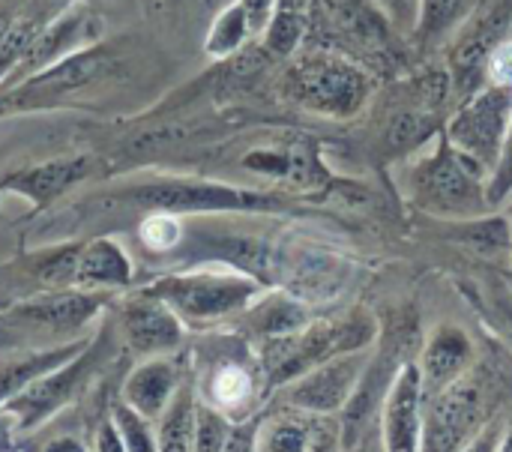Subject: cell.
I'll list each match as a JSON object with an SVG mask.
<instances>
[{
    "instance_id": "cell-48",
    "label": "cell",
    "mask_w": 512,
    "mask_h": 452,
    "mask_svg": "<svg viewBox=\"0 0 512 452\" xmlns=\"http://www.w3.org/2000/svg\"><path fill=\"white\" fill-rule=\"evenodd\" d=\"M168 3H183V0H168Z\"/></svg>"
},
{
    "instance_id": "cell-21",
    "label": "cell",
    "mask_w": 512,
    "mask_h": 452,
    "mask_svg": "<svg viewBox=\"0 0 512 452\" xmlns=\"http://www.w3.org/2000/svg\"><path fill=\"white\" fill-rule=\"evenodd\" d=\"M180 390V366L165 357L141 363L123 384V402L147 420H159Z\"/></svg>"
},
{
    "instance_id": "cell-5",
    "label": "cell",
    "mask_w": 512,
    "mask_h": 452,
    "mask_svg": "<svg viewBox=\"0 0 512 452\" xmlns=\"http://www.w3.org/2000/svg\"><path fill=\"white\" fill-rule=\"evenodd\" d=\"M144 291L165 300L180 315V321L210 324L246 312L261 297V282L240 270H216L198 264L192 270L165 273Z\"/></svg>"
},
{
    "instance_id": "cell-20",
    "label": "cell",
    "mask_w": 512,
    "mask_h": 452,
    "mask_svg": "<svg viewBox=\"0 0 512 452\" xmlns=\"http://www.w3.org/2000/svg\"><path fill=\"white\" fill-rule=\"evenodd\" d=\"M309 24L336 39L378 42L387 36V18L372 0H312Z\"/></svg>"
},
{
    "instance_id": "cell-46",
    "label": "cell",
    "mask_w": 512,
    "mask_h": 452,
    "mask_svg": "<svg viewBox=\"0 0 512 452\" xmlns=\"http://www.w3.org/2000/svg\"><path fill=\"white\" fill-rule=\"evenodd\" d=\"M498 452H512V423L504 429V438H501V447Z\"/></svg>"
},
{
    "instance_id": "cell-13",
    "label": "cell",
    "mask_w": 512,
    "mask_h": 452,
    "mask_svg": "<svg viewBox=\"0 0 512 452\" xmlns=\"http://www.w3.org/2000/svg\"><path fill=\"white\" fill-rule=\"evenodd\" d=\"M108 303V291H81V288H45L42 294L12 306L0 324L3 327H30L36 333L69 336L93 321Z\"/></svg>"
},
{
    "instance_id": "cell-17",
    "label": "cell",
    "mask_w": 512,
    "mask_h": 452,
    "mask_svg": "<svg viewBox=\"0 0 512 452\" xmlns=\"http://www.w3.org/2000/svg\"><path fill=\"white\" fill-rule=\"evenodd\" d=\"M363 357L360 354H342L333 357L321 366H315L312 372H306L303 378L294 381V387L288 390V402L294 408H300L303 414H333L342 411L360 378H363Z\"/></svg>"
},
{
    "instance_id": "cell-30",
    "label": "cell",
    "mask_w": 512,
    "mask_h": 452,
    "mask_svg": "<svg viewBox=\"0 0 512 452\" xmlns=\"http://www.w3.org/2000/svg\"><path fill=\"white\" fill-rule=\"evenodd\" d=\"M471 9H474V0H420V27L414 36L423 45H432L456 33Z\"/></svg>"
},
{
    "instance_id": "cell-14",
    "label": "cell",
    "mask_w": 512,
    "mask_h": 452,
    "mask_svg": "<svg viewBox=\"0 0 512 452\" xmlns=\"http://www.w3.org/2000/svg\"><path fill=\"white\" fill-rule=\"evenodd\" d=\"M99 168H102L99 156L75 153V156H57V159H45V162H36V165L6 171L0 177V183H3V192L27 198L30 201V216H36V213L48 210L51 204H57L66 192H72L84 180L96 177Z\"/></svg>"
},
{
    "instance_id": "cell-7",
    "label": "cell",
    "mask_w": 512,
    "mask_h": 452,
    "mask_svg": "<svg viewBox=\"0 0 512 452\" xmlns=\"http://www.w3.org/2000/svg\"><path fill=\"white\" fill-rule=\"evenodd\" d=\"M510 123L512 87L486 84L462 102L456 117L447 123L444 135L456 150H462L465 156L480 162L486 171H492V165L507 141Z\"/></svg>"
},
{
    "instance_id": "cell-40",
    "label": "cell",
    "mask_w": 512,
    "mask_h": 452,
    "mask_svg": "<svg viewBox=\"0 0 512 452\" xmlns=\"http://www.w3.org/2000/svg\"><path fill=\"white\" fill-rule=\"evenodd\" d=\"M225 452H258V423H246L231 429Z\"/></svg>"
},
{
    "instance_id": "cell-27",
    "label": "cell",
    "mask_w": 512,
    "mask_h": 452,
    "mask_svg": "<svg viewBox=\"0 0 512 452\" xmlns=\"http://www.w3.org/2000/svg\"><path fill=\"white\" fill-rule=\"evenodd\" d=\"M441 135V126L435 120V111L432 108H405L399 114L390 117L387 129H384V147L393 153V156H402L432 138Z\"/></svg>"
},
{
    "instance_id": "cell-12",
    "label": "cell",
    "mask_w": 512,
    "mask_h": 452,
    "mask_svg": "<svg viewBox=\"0 0 512 452\" xmlns=\"http://www.w3.org/2000/svg\"><path fill=\"white\" fill-rule=\"evenodd\" d=\"M102 348H105V336L93 339L90 348L81 351L75 360L63 363L60 369H54V372H48L42 378H36L27 390H21L15 399L0 405L15 417L21 435L39 429L51 414H57L63 405H69V399H75V393L84 387V381L96 369V363L102 357Z\"/></svg>"
},
{
    "instance_id": "cell-3",
    "label": "cell",
    "mask_w": 512,
    "mask_h": 452,
    "mask_svg": "<svg viewBox=\"0 0 512 452\" xmlns=\"http://www.w3.org/2000/svg\"><path fill=\"white\" fill-rule=\"evenodd\" d=\"M489 171L456 150L441 132L435 147L411 171V198L417 210L444 219H477L489 213L486 201Z\"/></svg>"
},
{
    "instance_id": "cell-6",
    "label": "cell",
    "mask_w": 512,
    "mask_h": 452,
    "mask_svg": "<svg viewBox=\"0 0 512 452\" xmlns=\"http://www.w3.org/2000/svg\"><path fill=\"white\" fill-rule=\"evenodd\" d=\"M369 90L366 69L333 48L303 51L285 75V93L297 105L336 120L354 117L366 105Z\"/></svg>"
},
{
    "instance_id": "cell-25",
    "label": "cell",
    "mask_w": 512,
    "mask_h": 452,
    "mask_svg": "<svg viewBox=\"0 0 512 452\" xmlns=\"http://www.w3.org/2000/svg\"><path fill=\"white\" fill-rule=\"evenodd\" d=\"M195 390L180 384L171 405L159 417V452H195Z\"/></svg>"
},
{
    "instance_id": "cell-31",
    "label": "cell",
    "mask_w": 512,
    "mask_h": 452,
    "mask_svg": "<svg viewBox=\"0 0 512 452\" xmlns=\"http://www.w3.org/2000/svg\"><path fill=\"white\" fill-rule=\"evenodd\" d=\"M186 237V219L174 213H147L138 225V240L153 255H171Z\"/></svg>"
},
{
    "instance_id": "cell-39",
    "label": "cell",
    "mask_w": 512,
    "mask_h": 452,
    "mask_svg": "<svg viewBox=\"0 0 512 452\" xmlns=\"http://www.w3.org/2000/svg\"><path fill=\"white\" fill-rule=\"evenodd\" d=\"M501 438H504V426L501 420H489L486 426L477 429V435L462 447V452H498L501 447Z\"/></svg>"
},
{
    "instance_id": "cell-4",
    "label": "cell",
    "mask_w": 512,
    "mask_h": 452,
    "mask_svg": "<svg viewBox=\"0 0 512 452\" xmlns=\"http://www.w3.org/2000/svg\"><path fill=\"white\" fill-rule=\"evenodd\" d=\"M375 339V321L366 315H351L345 321H309L303 330L264 339L261 366L267 387H285L312 372L315 366L342 357L360 354Z\"/></svg>"
},
{
    "instance_id": "cell-15",
    "label": "cell",
    "mask_w": 512,
    "mask_h": 452,
    "mask_svg": "<svg viewBox=\"0 0 512 452\" xmlns=\"http://www.w3.org/2000/svg\"><path fill=\"white\" fill-rule=\"evenodd\" d=\"M120 333L135 354L165 357L183 342L180 315L150 291H138L120 303Z\"/></svg>"
},
{
    "instance_id": "cell-34",
    "label": "cell",
    "mask_w": 512,
    "mask_h": 452,
    "mask_svg": "<svg viewBox=\"0 0 512 452\" xmlns=\"http://www.w3.org/2000/svg\"><path fill=\"white\" fill-rule=\"evenodd\" d=\"M231 426L216 405H195V452H225Z\"/></svg>"
},
{
    "instance_id": "cell-23",
    "label": "cell",
    "mask_w": 512,
    "mask_h": 452,
    "mask_svg": "<svg viewBox=\"0 0 512 452\" xmlns=\"http://www.w3.org/2000/svg\"><path fill=\"white\" fill-rule=\"evenodd\" d=\"M63 6L57 0H30L24 12L15 18V24L0 39V84L9 78V72L18 66V60L27 54V48L36 42V36L45 30V24L60 12Z\"/></svg>"
},
{
    "instance_id": "cell-10",
    "label": "cell",
    "mask_w": 512,
    "mask_h": 452,
    "mask_svg": "<svg viewBox=\"0 0 512 452\" xmlns=\"http://www.w3.org/2000/svg\"><path fill=\"white\" fill-rule=\"evenodd\" d=\"M99 39H102V18H99V12L87 0L63 3V9L45 24V30L36 36V42L18 60V66L9 72V78L0 84V90L27 81L30 75H36V72L66 60L69 54H75V51L99 42Z\"/></svg>"
},
{
    "instance_id": "cell-26",
    "label": "cell",
    "mask_w": 512,
    "mask_h": 452,
    "mask_svg": "<svg viewBox=\"0 0 512 452\" xmlns=\"http://www.w3.org/2000/svg\"><path fill=\"white\" fill-rule=\"evenodd\" d=\"M453 240L465 243L468 249L486 255V258H501L512 252V225L507 216H477V219H459L450 225Z\"/></svg>"
},
{
    "instance_id": "cell-49",
    "label": "cell",
    "mask_w": 512,
    "mask_h": 452,
    "mask_svg": "<svg viewBox=\"0 0 512 452\" xmlns=\"http://www.w3.org/2000/svg\"><path fill=\"white\" fill-rule=\"evenodd\" d=\"M0 195H3V183H0Z\"/></svg>"
},
{
    "instance_id": "cell-28",
    "label": "cell",
    "mask_w": 512,
    "mask_h": 452,
    "mask_svg": "<svg viewBox=\"0 0 512 452\" xmlns=\"http://www.w3.org/2000/svg\"><path fill=\"white\" fill-rule=\"evenodd\" d=\"M249 36H252V24L246 18V9L240 6V0H231L213 18L210 30L204 36V51L213 60H228V57H234L246 45Z\"/></svg>"
},
{
    "instance_id": "cell-29",
    "label": "cell",
    "mask_w": 512,
    "mask_h": 452,
    "mask_svg": "<svg viewBox=\"0 0 512 452\" xmlns=\"http://www.w3.org/2000/svg\"><path fill=\"white\" fill-rule=\"evenodd\" d=\"M315 423L300 414H279L258 432V452H312Z\"/></svg>"
},
{
    "instance_id": "cell-18",
    "label": "cell",
    "mask_w": 512,
    "mask_h": 452,
    "mask_svg": "<svg viewBox=\"0 0 512 452\" xmlns=\"http://www.w3.org/2000/svg\"><path fill=\"white\" fill-rule=\"evenodd\" d=\"M132 285V261L126 249L111 237L78 243L72 261V288L81 291H120Z\"/></svg>"
},
{
    "instance_id": "cell-19",
    "label": "cell",
    "mask_w": 512,
    "mask_h": 452,
    "mask_svg": "<svg viewBox=\"0 0 512 452\" xmlns=\"http://www.w3.org/2000/svg\"><path fill=\"white\" fill-rule=\"evenodd\" d=\"M471 360H474V345L462 327L441 324L438 330H432V336L423 348V357H420V375H423L426 396L459 381L465 375V369L471 366Z\"/></svg>"
},
{
    "instance_id": "cell-44",
    "label": "cell",
    "mask_w": 512,
    "mask_h": 452,
    "mask_svg": "<svg viewBox=\"0 0 512 452\" xmlns=\"http://www.w3.org/2000/svg\"><path fill=\"white\" fill-rule=\"evenodd\" d=\"M27 3H30V0H0V39H3L6 30L15 24V18L24 12Z\"/></svg>"
},
{
    "instance_id": "cell-8",
    "label": "cell",
    "mask_w": 512,
    "mask_h": 452,
    "mask_svg": "<svg viewBox=\"0 0 512 452\" xmlns=\"http://www.w3.org/2000/svg\"><path fill=\"white\" fill-rule=\"evenodd\" d=\"M512 0H480L459 24L450 45V84L456 93H477L486 81L489 54L510 36Z\"/></svg>"
},
{
    "instance_id": "cell-2",
    "label": "cell",
    "mask_w": 512,
    "mask_h": 452,
    "mask_svg": "<svg viewBox=\"0 0 512 452\" xmlns=\"http://www.w3.org/2000/svg\"><path fill=\"white\" fill-rule=\"evenodd\" d=\"M129 78V54L123 42H93L66 60L30 75L27 81L0 90V120L36 111H54L102 90L111 81Z\"/></svg>"
},
{
    "instance_id": "cell-50",
    "label": "cell",
    "mask_w": 512,
    "mask_h": 452,
    "mask_svg": "<svg viewBox=\"0 0 512 452\" xmlns=\"http://www.w3.org/2000/svg\"><path fill=\"white\" fill-rule=\"evenodd\" d=\"M510 36H512V30H510Z\"/></svg>"
},
{
    "instance_id": "cell-45",
    "label": "cell",
    "mask_w": 512,
    "mask_h": 452,
    "mask_svg": "<svg viewBox=\"0 0 512 452\" xmlns=\"http://www.w3.org/2000/svg\"><path fill=\"white\" fill-rule=\"evenodd\" d=\"M42 452H87L75 438H57V441H51L48 447Z\"/></svg>"
},
{
    "instance_id": "cell-43",
    "label": "cell",
    "mask_w": 512,
    "mask_h": 452,
    "mask_svg": "<svg viewBox=\"0 0 512 452\" xmlns=\"http://www.w3.org/2000/svg\"><path fill=\"white\" fill-rule=\"evenodd\" d=\"M96 452H126L123 441H120V432H117V426H114V420L99 426V432H96Z\"/></svg>"
},
{
    "instance_id": "cell-41",
    "label": "cell",
    "mask_w": 512,
    "mask_h": 452,
    "mask_svg": "<svg viewBox=\"0 0 512 452\" xmlns=\"http://www.w3.org/2000/svg\"><path fill=\"white\" fill-rule=\"evenodd\" d=\"M240 6L246 9V18L252 24V33H261L267 27V21L273 18L276 0H240Z\"/></svg>"
},
{
    "instance_id": "cell-42",
    "label": "cell",
    "mask_w": 512,
    "mask_h": 452,
    "mask_svg": "<svg viewBox=\"0 0 512 452\" xmlns=\"http://www.w3.org/2000/svg\"><path fill=\"white\" fill-rule=\"evenodd\" d=\"M18 438H21V432H18L15 417L6 408H0V452L18 450Z\"/></svg>"
},
{
    "instance_id": "cell-11",
    "label": "cell",
    "mask_w": 512,
    "mask_h": 452,
    "mask_svg": "<svg viewBox=\"0 0 512 452\" xmlns=\"http://www.w3.org/2000/svg\"><path fill=\"white\" fill-rule=\"evenodd\" d=\"M486 408L477 381L459 378L450 387L426 396L420 452H462L483 426Z\"/></svg>"
},
{
    "instance_id": "cell-36",
    "label": "cell",
    "mask_w": 512,
    "mask_h": 452,
    "mask_svg": "<svg viewBox=\"0 0 512 452\" xmlns=\"http://www.w3.org/2000/svg\"><path fill=\"white\" fill-rule=\"evenodd\" d=\"M387 24L396 33H417L420 27V0H372Z\"/></svg>"
},
{
    "instance_id": "cell-37",
    "label": "cell",
    "mask_w": 512,
    "mask_h": 452,
    "mask_svg": "<svg viewBox=\"0 0 512 452\" xmlns=\"http://www.w3.org/2000/svg\"><path fill=\"white\" fill-rule=\"evenodd\" d=\"M486 84L512 87V36H507L486 60Z\"/></svg>"
},
{
    "instance_id": "cell-47",
    "label": "cell",
    "mask_w": 512,
    "mask_h": 452,
    "mask_svg": "<svg viewBox=\"0 0 512 452\" xmlns=\"http://www.w3.org/2000/svg\"><path fill=\"white\" fill-rule=\"evenodd\" d=\"M507 219H510V225H512V198H510V216H507Z\"/></svg>"
},
{
    "instance_id": "cell-35",
    "label": "cell",
    "mask_w": 512,
    "mask_h": 452,
    "mask_svg": "<svg viewBox=\"0 0 512 452\" xmlns=\"http://www.w3.org/2000/svg\"><path fill=\"white\" fill-rule=\"evenodd\" d=\"M512 198V123L510 132H507V141L486 177V201H489V210L495 207H504Z\"/></svg>"
},
{
    "instance_id": "cell-51",
    "label": "cell",
    "mask_w": 512,
    "mask_h": 452,
    "mask_svg": "<svg viewBox=\"0 0 512 452\" xmlns=\"http://www.w3.org/2000/svg\"><path fill=\"white\" fill-rule=\"evenodd\" d=\"M228 3H231V0H228Z\"/></svg>"
},
{
    "instance_id": "cell-32",
    "label": "cell",
    "mask_w": 512,
    "mask_h": 452,
    "mask_svg": "<svg viewBox=\"0 0 512 452\" xmlns=\"http://www.w3.org/2000/svg\"><path fill=\"white\" fill-rule=\"evenodd\" d=\"M210 396L219 411L243 408L252 399V375L237 363H225L210 378Z\"/></svg>"
},
{
    "instance_id": "cell-24",
    "label": "cell",
    "mask_w": 512,
    "mask_h": 452,
    "mask_svg": "<svg viewBox=\"0 0 512 452\" xmlns=\"http://www.w3.org/2000/svg\"><path fill=\"white\" fill-rule=\"evenodd\" d=\"M243 315H246V327L261 339L288 336V333H297L309 324L306 306L288 294H270V297L252 303Z\"/></svg>"
},
{
    "instance_id": "cell-16",
    "label": "cell",
    "mask_w": 512,
    "mask_h": 452,
    "mask_svg": "<svg viewBox=\"0 0 512 452\" xmlns=\"http://www.w3.org/2000/svg\"><path fill=\"white\" fill-rule=\"evenodd\" d=\"M384 450L420 452L423 438V408L426 387L420 375V363L405 360L384 396Z\"/></svg>"
},
{
    "instance_id": "cell-9",
    "label": "cell",
    "mask_w": 512,
    "mask_h": 452,
    "mask_svg": "<svg viewBox=\"0 0 512 452\" xmlns=\"http://www.w3.org/2000/svg\"><path fill=\"white\" fill-rule=\"evenodd\" d=\"M180 264L189 261V267L198 261L201 264H222L228 270H240L252 279H258L261 285L270 279L273 273V249L267 246V240L243 234L231 225H219V222H207V219H192L186 222V237L177 249Z\"/></svg>"
},
{
    "instance_id": "cell-33",
    "label": "cell",
    "mask_w": 512,
    "mask_h": 452,
    "mask_svg": "<svg viewBox=\"0 0 512 452\" xmlns=\"http://www.w3.org/2000/svg\"><path fill=\"white\" fill-rule=\"evenodd\" d=\"M111 420L120 432V441L126 452H159V441H156V432L150 429L153 420L141 417L135 408H129L123 399L111 405Z\"/></svg>"
},
{
    "instance_id": "cell-1",
    "label": "cell",
    "mask_w": 512,
    "mask_h": 452,
    "mask_svg": "<svg viewBox=\"0 0 512 452\" xmlns=\"http://www.w3.org/2000/svg\"><path fill=\"white\" fill-rule=\"evenodd\" d=\"M96 204H117L144 213L213 216V213H276L285 201L273 192L246 189L189 174H129L99 189Z\"/></svg>"
},
{
    "instance_id": "cell-22",
    "label": "cell",
    "mask_w": 512,
    "mask_h": 452,
    "mask_svg": "<svg viewBox=\"0 0 512 452\" xmlns=\"http://www.w3.org/2000/svg\"><path fill=\"white\" fill-rule=\"evenodd\" d=\"M93 339H75V342H60L54 348L45 351H33V354H21L15 360H6L0 366V405H6L9 399H15L21 390H27L36 378L60 369L63 363L75 360L81 351L90 348Z\"/></svg>"
},
{
    "instance_id": "cell-38",
    "label": "cell",
    "mask_w": 512,
    "mask_h": 452,
    "mask_svg": "<svg viewBox=\"0 0 512 452\" xmlns=\"http://www.w3.org/2000/svg\"><path fill=\"white\" fill-rule=\"evenodd\" d=\"M486 315H492V327L510 342L512 348V294L507 288H498L492 294V306H489Z\"/></svg>"
}]
</instances>
